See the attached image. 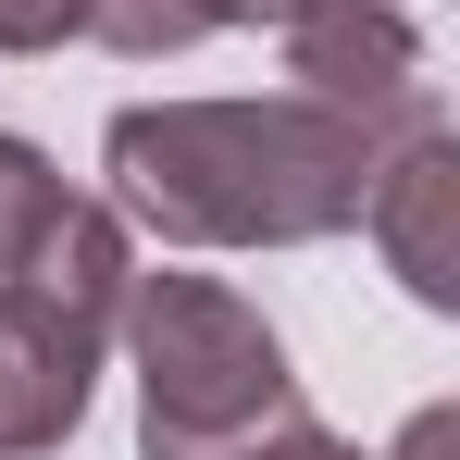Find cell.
Masks as SVG:
<instances>
[{"label": "cell", "instance_id": "cell-1", "mask_svg": "<svg viewBox=\"0 0 460 460\" xmlns=\"http://www.w3.org/2000/svg\"><path fill=\"white\" fill-rule=\"evenodd\" d=\"M398 125L323 112L299 87L287 100H137L112 112L100 162H112V212H137L174 249H299V236L361 225V187Z\"/></svg>", "mask_w": 460, "mask_h": 460}, {"label": "cell", "instance_id": "cell-2", "mask_svg": "<svg viewBox=\"0 0 460 460\" xmlns=\"http://www.w3.org/2000/svg\"><path fill=\"white\" fill-rule=\"evenodd\" d=\"M125 225L100 199H50V225L13 249L0 274V460H38L87 423V385H100V349L125 323Z\"/></svg>", "mask_w": 460, "mask_h": 460}, {"label": "cell", "instance_id": "cell-3", "mask_svg": "<svg viewBox=\"0 0 460 460\" xmlns=\"http://www.w3.org/2000/svg\"><path fill=\"white\" fill-rule=\"evenodd\" d=\"M112 336L137 349V436H236V423L299 398L274 323L212 274H125Z\"/></svg>", "mask_w": 460, "mask_h": 460}, {"label": "cell", "instance_id": "cell-4", "mask_svg": "<svg viewBox=\"0 0 460 460\" xmlns=\"http://www.w3.org/2000/svg\"><path fill=\"white\" fill-rule=\"evenodd\" d=\"M361 225H374L385 274L423 311H460V137H448V112H411L385 137L374 187H361Z\"/></svg>", "mask_w": 460, "mask_h": 460}, {"label": "cell", "instance_id": "cell-5", "mask_svg": "<svg viewBox=\"0 0 460 460\" xmlns=\"http://www.w3.org/2000/svg\"><path fill=\"white\" fill-rule=\"evenodd\" d=\"M287 87L323 100V112H423V38H411V13H385V0H299L287 13Z\"/></svg>", "mask_w": 460, "mask_h": 460}, {"label": "cell", "instance_id": "cell-6", "mask_svg": "<svg viewBox=\"0 0 460 460\" xmlns=\"http://www.w3.org/2000/svg\"><path fill=\"white\" fill-rule=\"evenodd\" d=\"M137 460H361V448L323 436L299 398H287V411H261V423H236V436H137Z\"/></svg>", "mask_w": 460, "mask_h": 460}, {"label": "cell", "instance_id": "cell-7", "mask_svg": "<svg viewBox=\"0 0 460 460\" xmlns=\"http://www.w3.org/2000/svg\"><path fill=\"white\" fill-rule=\"evenodd\" d=\"M63 13H75V38L125 50V63H162V50H199V38H212L199 0H63Z\"/></svg>", "mask_w": 460, "mask_h": 460}, {"label": "cell", "instance_id": "cell-8", "mask_svg": "<svg viewBox=\"0 0 460 460\" xmlns=\"http://www.w3.org/2000/svg\"><path fill=\"white\" fill-rule=\"evenodd\" d=\"M50 199H63V174L25 150V137H0V274H13V249L50 225Z\"/></svg>", "mask_w": 460, "mask_h": 460}, {"label": "cell", "instance_id": "cell-9", "mask_svg": "<svg viewBox=\"0 0 460 460\" xmlns=\"http://www.w3.org/2000/svg\"><path fill=\"white\" fill-rule=\"evenodd\" d=\"M63 38H75L63 0H0V50H63Z\"/></svg>", "mask_w": 460, "mask_h": 460}, {"label": "cell", "instance_id": "cell-10", "mask_svg": "<svg viewBox=\"0 0 460 460\" xmlns=\"http://www.w3.org/2000/svg\"><path fill=\"white\" fill-rule=\"evenodd\" d=\"M385 460H460V411H411V436H398Z\"/></svg>", "mask_w": 460, "mask_h": 460}, {"label": "cell", "instance_id": "cell-11", "mask_svg": "<svg viewBox=\"0 0 460 460\" xmlns=\"http://www.w3.org/2000/svg\"><path fill=\"white\" fill-rule=\"evenodd\" d=\"M299 0H199V25H287Z\"/></svg>", "mask_w": 460, "mask_h": 460}]
</instances>
